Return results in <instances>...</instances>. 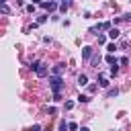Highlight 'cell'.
<instances>
[{
	"mask_svg": "<svg viewBox=\"0 0 131 131\" xmlns=\"http://www.w3.org/2000/svg\"><path fill=\"white\" fill-rule=\"evenodd\" d=\"M41 6H43L45 10H55V8H57V2H55V0H49V2H41Z\"/></svg>",
	"mask_w": 131,
	"mask_h": 131,
	"instance_id": "3",
	"label": "cell"
},
{
	"mask_svg": "<svg viewBox=\"0 0 131 131\" xmlns=\"http://www.w3.org/2000/svg\"><path fill=\"white\" fill-rule=\"evenodd\" d=\"M106 61L111 63V66H117L119 61H117V57H113V55H106Z\"/></svg>",
	"mask_w": 131,
	"mask_h": 131,
	"instance_id": "9",
	"label": "cell"
},
{
	"mask_svg": "<svg viewBox=\"0 0 131 131\" xmlns=\"http://www.w3.org/2000/svg\"><path fill=\"white\" fill-rule=\"evenodd\" d=\"M0 4H6V0H0Z\"/></svg>",
	"mask_w": 131,
	"mask_h": 131,
	"instance_id": "23",
	"label": "cell"
},
{
	"mask_svg": "<svg viewBox=\"0 0 131 131\" xmlns=\"http://www.w3.org/2000/svg\"><path fill=\"white\" fill-rule=\"evenodd\" d=\"M33 4H41V0H33Z\"/></svg>",
	"mask_w": 131,
	"mask_h": 131,
	"instance_id": "22",
	"label": "cell"
},
{
	"mask_svg": "<svg viewBox=\"0 0 131 131\" xmlns=\"http://www.w3.org/2000/svg\"><path fill=\"white\" fill-rule=\"evenodd\" d=\"M78 84H80V86H86V84H88V76H86V74H80V76H78Z\"/></svg>",
	"mask_w": 131,
	"mask_h": 131,
	"instance_id": "6",
	"label": "cell"
},
{
	"mask_svg": "<svg viewBox=\"0 0 131 131\" xmlns=\"http://www.w3.org/2000/svg\"><path fill=\"white\" fill-rule=\"evenodd\" d=\"M35 72H37V76H39V78H43V76H47V72H49V70H47V66H45V63H39V66L35 68Z\"/></svg>",
	"mask_w": 131,
	"mask_h": 131,
	"instance_id": "2",
	"label": "cell"
},
{
	"mask_svg": "<svg viewBox=\"0 0 131 131\" xmlns=\"http://www.w3.org/2000/svg\"><path fill=\"white\" fill-rule=\"evenodd\" d=\"M61 2H68V4H70V0H61Z\"/></svg>",
	"mask_w": 131,
	"mask_h": 131,
	"instance_id": "24",
	"label": "cell"
},
{
	"mask_svg": "<svg viewBox=\"0 0 131 131\" xmlns=\"http://www.w3.org/2000/svg\"><path fill=\"white\" fill-rule=\"evenodd\" d=\"M49 84H51V88H53V92H55V94L63 88V80H61L59 76H51V78H49Z\"/></svg>",
	"mask_w": 131,
	"mask_h": 131,
	"instance_id": "1",
	"label": "cell"
},
{
	"mask_svg": "<svg viewBox=\"0 0 131 131\" xmlns=\"http://www.w3.org/2000/svg\"><path fill=\"white\" fill-rule=\"evenodd\" d=\"M108 37H111V39H117V37H119V29H117V27H115V29H108Z\"/></svg>",
	"mask_w": 131,
	"mask_h": 131,
	"instance_id": "7",
	"label": "cell"
},
{
	"mask_svg": "<svg viewBox=\"0 0 131 131\" xmlns=\"http://www.w3.org/2000/svg\"><path fill=\"white\" fill-rule=\"evenodd\" d=\"M63 70H66V66H63V63H57V66L53 68V76H61Z\"/></svg>",
	"mask_w": 131,
	"mask_h": 131,
	"instance_id": "4",
	"label": "cell"
},
{
	"mask_svg": "<svg viewBox=\"0 0 131 131\" xmlns=\"http://www.w3.org/2000/svg\"><path fill=\"white\" fill-rule=\"evenodd\" d=\"M0 12H4V14H8V12H10V8H8L6 4H0Z\"/></svg>",
	"mask_w": 131,
	"mask_h": 131,
	"instance_id": "12",
	"label": "cell"
},
{
	"mask_svg": "<svg viewBox=\"0 0 131 131\" xmlns=\"http://www.w3.org/2000/svg\"><path fill=\"white\" fill-rule=\"evenodd\" d=\"M98 43H100V45L106 43V37H104V35H98Z\"/></svg>",
	"mask_w": 131,
	"mask_h": 131,
	"instance_id": "17",
	"label": "cell"
},
{
	"mask_svg": "<svg viewBox=\"0 0 131 131\" xmlns=\"http://www.w3.org/2000/svg\"><path fill=\"white\" fill-rule=\"evenodd\" d=\"M78 129H80V131H90L88 127H78Z\"/></svg>",
	"mask_w": 131,
	"mask_h": 131,
	"instance_id": "21",
	"label": "cell"
},
{
	"mask_svg": "<svg viewBox=\"0 0 131 131\" xmlns=\"http://www.w3.org/2000/svg\"><path fill=\"white\" fill-rule=\"evenodd\" d=\"M90 100V96H86V94H80L78 96V102H88Z\"/></svg>",
	"mask_w": 131,
	"mask_h": 131,
	"instance_id": "11",
	"label": "cell"
},
{
	"mask_svg": "<svg viewBox=\"0 0 131 131\" xmlns=\"http://www.w3.org/2000/svg\"><path fill=\"white\" fill-rule=\"evenodd\" d=\"M72 106H74V102H72V100H66V108H68V111H70V108H72Z\"/></svg>",
	"mask_w": 131,
	"mask_h": 131,
	"instance_id": "20",
	"label": "cell"
},
{
	"mask_svg": "<svg viewBox=\"0 0 131 131\" xmlns=\"http://www.w3.org/2000/svg\"><path fill=\"white\" fill-rule=\"evenodd\" d=\"M117 94H119L117 88H111V90H108V96H117Z\"/></svg>",
	"mask_w": 131,
	"mask_h": 131,
	"instance_id": "16",
	"label": "cell"
},
{
	"mask_svg": "<svg viewBox=\"0 0 131 131\" xmlns=\"http://www.w3.org/2000/svg\"><path fill=\"white\" fill-rule=\"evenodd\" d=\"M106 49H108V53H115V51H117V45H115V43H108Z\"/></svg>",
	"mask_w": 131,
	"mask_h": 131,
	"instance_id": "10",
	"label": "cell"
},
{
	"mask_svg": "<svg viewBox=\"0 0 131 131\" xmlns=\"http://www.w3.org/2000/svg\"><path fill=\"white\" fill-rule=\"evenodd\" d=\"M66 129H68V125H66V121H61L59 123V131H66Z\"/></svg>",
	"mask_w": 131,
	"mask_h": 131,
	"instance_id": "18",
	"label": "cell"
},
{
	"mask_svg": "<svg viewBox=\"0 0 131 131\" xmlns=\"http://www.w3.org/2000/svg\"><path fill=\"white\" fill-rule=\"evenodd\" d=\"M68 129H70V131H78V125H76V123H68Z\"/></svg>",
	"mask_w": 131,
	"mask_h": 131,
	"instance_id": "14",
	"label": "cell"
},
{
	"mask_svg": "<svg viewBox=\"0 0 131 131\" xmlns=\"http://www.w3.org/2000/svg\"><path fill=\"white\" fill-rule=\"evenodd\" d=\"M27 131H41V127H39V125H33V127H29Z\"/></svg>",
	"mask_w": 131,
	"mask_h": 131,
	"instance_id": "19",
	"label": "cell"
},
{
	"mask_svg": "<svg viewBox=\"0 0 131 131\" xmlns=\"http://www.w3.org/2000/svg\"><path fill=\"white\" fill-rule=\"evenodd\" d=\"M82 57H84V59H90V57H92V47H84V49H82Z\"/></svg>",
	"mask_w": 131,
	"mask_h": 131,
	"instance_id": "5",
	"label": "cell"
},
{
	"mask_svg": "<svg viewBox=\"0 0 131 131\" xmlns=\"http://www.w3.org/2000/svg\"><path fill=\"white\" fill-rule=\"evenodd\" d=\"M68 6H70L68 2H61V4H59V10H61V12H66V10H68Z\"/></svg>",
	"mask_w": 131,
	"mask_h": 131,
	"instance_id": "13",
	"label": "cell"
},
{
	"mask_svg": "<svg viewBox=\"0 0 131 131\" xmlns=\"http://www.w3.org/2000/svg\"><path fill=\"white\" fill-rule=\"evenodd\" d=\"M98 84H100V86H104V88H106V86H108V80H106V78H104V76H102V74H98Z\"/></svg>",
	"mask_w": 131,
	"mask_h": 131,
	"instance_id": "8",
	"label": "cell"
},
{
	"mask_svg": "<svg viewBox=\"0 0 131 131\" xmlns=\"http://www.w3.org/2000/svg\"><path fill=\"white\" fill-rule=\"evenodd\" d=\"M117 72H119V68L117 66H111V76H117Z\"/></svg>",
	"mask_w": 131,
	"mask_h": 131,
	"instance_id": "15",
	"label": "cell"
}]
</instances>
